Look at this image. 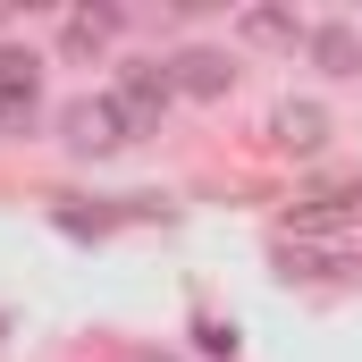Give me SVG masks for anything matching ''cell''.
I'll return each instance as SVG.
<instances>
[{
  "instance_id": "6da1fadb",
  "label": "cell",
  "mask_w": 362,
  "mask_h": 362,
  "mask_svg": "<svg viewBox=\"0 0 362 362\" xmlns=\"http://www.w3.org/2000/svg\"><path fill=\"white\" fill-rule=\"evenodd\" d=\"M169 101H177V85H169V68H160V59H127V68H118V85H110V110H118V127H127V144H144V135H160V118H169Z\"/></svg>"
},
{
  "instance_id": "7a4b0ae2",
  "label": "cell",
  "mask_w": 362,
  "mask_h": 362,
  "mask_svg": "<svg viewBox=\"0 0 362 362\" xmlns=\"http://www.w3.org/2000/svg\"><path fill=\"white\" fill-rule=\"evenodd\" d=\"M262 135H270V152H286V160H320L337 127H329V110H320V101H278Z\"/></svg>"
},
{
  "instance_id": "3957f363",
  "label": "cell",
  "mask_w": 362,
  "mask_h": 362,
  "mask_svg": "<svg viewBox=\"0 0 362 362\" xmlns=\"http://www.w3.org/2000/svg\"><path fill=\"white\" fill-rule=\"evenodd\" d=\"M59 135H68V152H93V160L127 144V127H118L110 93H93V101H68V110H59Z\"/></svg>"
},
{
  "instance_id": "277c9868",
  "label": "cell",
  "mask_w": 362,
  "mask_h": 362,
  "mask_svg": "<svg viewBox=\"0 0 362 362\" xmlns=\"http://www.w3.org/2000/svg\"><path fill=\"white\" fill-rule=\"evenodd\" d=\"M169 85H177L185 101H228V93H236V59H228V51H177V59H169Z\"/></svg>"
},
{
  "instance_id": "5b68a950",
  "label": "cell",
  "mask_w": 362,
  "mask_h": 362,
  "mask_svg": "<svg viewBox=\"0 0 362 362\" xmlns=\"http://www.w3.org/2000/svg\"><path fill=\"white\" fill-rule=\"evenodd\" d=\"M303 51H312V68H320V76H362V25H354V17L312 25V34H303Z\"/></svg>"
},
{
  "instance_id": "8992f818",
  "label": "cell",
  "mask_w": 362,
  "mask_h": 362,
  "mask_svg": "<svg viewBox=\"0 0 362 362\" xmlns=\"http://www.w3.org/2000/svg\"><path fill=\"white\" fill-rule=\"evenodd\" d=\"M34 118V51H0V127L17 135Z\"/></svg>"
},
{
  "instance_id": "52a82bcc",
  "label": "cell",
  "mask_w": 362,
  "mask_h": 362,
  "mask_svg": "<svg viewBox=\"0 0 362 362\" xmlns=\"http://www.w3.org/2000/svg\"><path fill=\"white\" fill-rule=\"evenodd\" d=\"M110 42H118V8H76V17L59 25V51H68V59H101Z\"/></svg>"
},
{
  "instance_id": "ba28073f",
  "label": "cell",
  "mask_w": 362,
  "mask_h": 362,
  "mask_svg": "<svg viewBox=\"0 0 362 362\" xmlns=\"http://www.w3.org/2000/svg\"><path fill=\"white\" fill-rule=\"evenodd\" d=\"M236 34H245V42H286V51H295L312 25H303L295 8H245V17H236Z\"/></svg>"
},
{
  "instance_id": "9c48e42d",
  "label": "cell",
  "mask_w": 362,
  "mask_h": 362,
  "mask_svg": "<svg viewBox=\"0 0 362 362\" xmlns=\"http://www.w3.org/2000/svg\"><path fill=\"white\" fill-rule=\"evenodd\" d=\"M278 262H286V278H329V270H346V253H337V245H286Z\"/></svg>"
}]
</instances>
